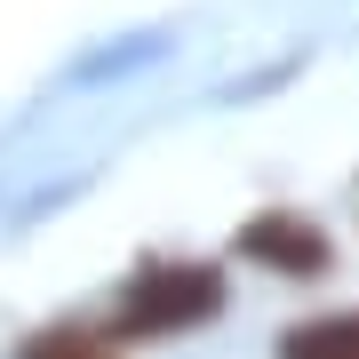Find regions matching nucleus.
<instances>
[{
    "mask_svg": "<svg viewBox=\"0 0 359 359\" xmlns=\"http://www.w3.org/2000/svg\"><path fill=\"white\" fill-rule=\"evenodd\" d=\"M216 311H224V271L216 264H144L104 335L112 344H152V335H184V327L216 320Z\"/></svg>",
    "mask_w": 359,
    "mask_h": 359,
    "instance_id": "obj_1",
    "label": "nucleus"
},
{
    "mask_svg": "<svg viewBox=\"0 0 359 359\" xmlns=\"http://www.w3.org/2000/svg\"><path fill=\"white\" fill-rule=\"evenodd\" d=\"M280 359H359V311H320L280 335Z\"/></svg>",
    "mask_w": 359,
    "mask_h": 359,
    "instance_id": "obj_3",
    "label": "nucleus"
},
{
    "mask_svg": "<svg viewBox=\"0 0 359 359\" xmlns=\"http://www.w3.org/2000/svg\"><path fill=\"white\" fill-rule=\"evenodd\" d=\"M240 256L280 271V280H320V271L335 264V240L311 216H295V208H264V216L240 224Z\"/></svg>",
    "mask_w": 359,
    "mask_h": 359,
    "instance_id": "obj_2",
    "label": "nucleus"
},
{
    "mask_svg": "<svg viewBox=\"0 0 359 359\" xmlns=\"http://www.w3.org/2000/svg\"><path fill=\"white\" fill-rule=\"evenodd\" d=\"M16 359H120L112 335H88V327H40Z\"/></svg>",
    "mask_w": 359,
    "mask_h": 359,
    "instance_id": "obj_4",
    "label": "nucleus"
}]
</instances>
